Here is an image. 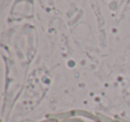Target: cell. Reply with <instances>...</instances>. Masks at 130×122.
Returning <instances> with one entry per match:
<instances>
[{
  "label": "cell",
  "instance_id": "cell-1",
  "mask_svg": "<svg viewBox=\"0 0 130 122\" xmlns=\"http://www.w3.org/2000/svg\"><path fill=\"white\" fill-rule=\"evenodd\" d=\"M75 116H76V111H75V110H72V111H63V112L52 113V114L47 115V118H54L58 119L59 121H62V120L67 119L69 118H72V117Z\"/></svg>",
  "mask_w": 130,
  "mask_h": 122
},
{
  "label": "cell",
  "instance_id": "cell-3",
  "mask_svg": "<svg viewBox=\"0 0 130 122\" xmlns=\"http://www.w3.org/2000/svg\"><path fill=\"white\" fill-rule=\"evenodd\" d=\"M96 115L98 116V118H99V119L101 122H119V120H118L117 118H110V117H109L108 115H105L102 112H97Z\"/></svg>",
  "mask_w": 130,
  "mask_h": 122
},
{
  "label": "cell",
  "instance_id": "cell-6",
  "mask_svg": "<svg viewBox=\"0 0 130 122\" xmlns=\"http://www.w3.org/2000/svg\"><path fill=\"white\" fill-rule=\"evenodd\" d=\"M116 118L119 120V122H130V120L126 119V118H120V117H117Z\"/></svg>",
  "mask_w": 130,
  "mask_h": 122
},
{
  "label": "cell",
  "instance_id": "cell-2",
  "mask_svg": "<svg viewBox=\"0 0 130 122\" xmlns=\"http://www.w3.org/2000/svg\"><path fill=\"white\" fill-rule=\"evenodd\" d=\"M75 111H76V116H79V117H82V118H88V119H90L91 121L101 122L97 115L94 114V113L90 112V111H85V110H82V109L75 110Z\"/></svg>",
  "mask_w": 130,
  "mask_h": 122
},
{
  "label": "cell",
  "instance_id": "cell-7",
  "mask_svg": "<svg viewBox=\"0 0 130 122\" xmlns=\"http://www.w3.org/2000/svg\"><path fill=\"white\" fill-rule=\"evenodd\" d=\"M88 122H94V121H91V120H90V121H88Z\"/></svg>",
  "mask_w": 130,
  "mask_h": 122
},
{
  "label": "cell",
  "instance_id": "cell-4",
  "mask_svg": "<svg viewBox=\"0 0 130 122\" xmlns=\"http://www.w3.org/2000/svg\"><path fill=\"white\" fill-rule=\"evenodd\" d=\"M60 122H85V121H84V119H82V118H80L72 117V118H67V119H64Z\"/></svg>",
  "mask_w": 130,
  "mask_h": 122
},
{
  "label": "cell",
  "instance_id": "cell-5",
  "mask_svg": "<svg viewBox=\"0 0 130 122\" xmlns=\"http://www.w3.org/2000/svg\"><path fill=\"white\" fill-rule=\"evenodd\" d=\"M39 122H60V121L54 118H45V119L41 120V121H39Z\"/></svg>",
  "mask_w": 130,
  "mask_h": 122
}]
</instances>
